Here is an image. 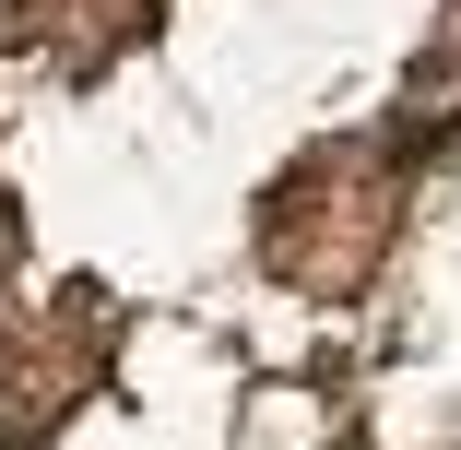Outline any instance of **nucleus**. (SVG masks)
Masks as SVG:
<instances>
[{"label": "nucleus", "mask_w": 461, "mask_h": 450, "mask_svg": "<svg viewBox=\"0 0 461 450\" xmlns=\"http://www.w3.org/2000/svg\"><path fill=\"white\" fill-rule=\"evenodd\" d=\"M320 438H331L320 391H260V415H249V450H320Z\"/></svg>", "instance_id": "1"}]
</instances>
